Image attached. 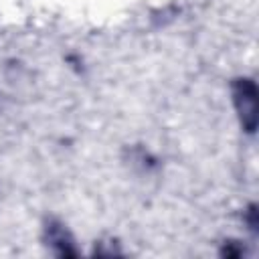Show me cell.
I'll return each instance as SVG.
<instances>
[{
    "mask_svg": "<svg viewBox=\"0 0 259 259\" xmlns=\"http://www.w3.org/2000/svg\"><path fill=\"white\" fill-rule=\"evenodd\" d=\"M233 95H235V105L241 113L243 125L247 132L255 130L257 123V89L251 79H239L233 85Z\"/></svg>",
    "mask_w": 259,
    "mask_h": 259,
    "instance_id": "cell-1",
    "label": "cell"
}]
</instances>
